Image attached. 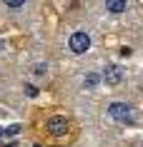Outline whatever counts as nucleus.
I'll return each instance as SVG.
<instances>
[{
	"label": "nucleus",
	"mask_w": 143,
	"mask_h": 147,
	"mask_svg": "<svg viewBox=\"0 0 143 147\" xmlns=\"http://www.w3.org/2000/svg\"><path fill=\"white\" fill-rule=\"evenodd\" d=\"M68 47H70V53H75V55H86L88 50H90V35L83 32V30H75L70 38H68Z\"/></svg>",
	"instance_id": "f03ea898"
},
{
	"label": "nucleus",
	"mask_w": 143,
	"mask_h": 147,
	"mask_svg": "<svg viewBox=\"0 0 143 147\" xmlns=\"http://www.w3.org/2000/svg\"><path fill=\"white\" fill-rule=\"evenodd\" d=\"M101 78H103L108 85H120V82L126 80V70L120 67V65H105V70L101 72Z\"/></svg>",
	"instance_id": "7ed1b4c3"
},
{
	"label": "nucleus",
	"mask_w": 143,
	"mask_h": 147,
	"mask_svg": "<svg viewBox=\"0 0 143 147\" xmlns=\"http://www.w3.org/2000/svg\"><path fill=\"white\" fill-rule=\"evenodd\" d=\"M101 82H103L101 72H93V70H90V72H86V75H83V90H95Z\"/></svg>",
	"instance_id": "39448f33"
},
{
	"label": "nucleus",
	"mask_w": 143,
	"mask_h": 147,
	"mask_svg": "<svg viewBox=\"0 0 143 147\" xmlns=\"http://www.w3.org/2000/svg\"><path fill=\"white\" fill-rule=\"evenodd\" d=\"M105 115L111 120H116V122H120V125H131L135 120V110L128 102H111L108 110H105Z\"/></svg>",
	"instance_id": "f257e3e1"
},
{
	"label": "nucleus",
	"mask_w": 143,
	"mask_h": 147,
	"mask_svg": "<svg viewBox=\"0 0 143 147\" xmlns=\"http://www.w3.org/2000/svg\"><path fill=\"white\" fill-rule=\"evenodd\" d=\"M48 132L50 135H55V137H60V135H65L68 132V120H65V115H53L50 120H48Z\"/></svg>",
	"instance_id": "20e7f679"
},
{
	"label": "nucleus",
	"mask_w": 143,
	"mask_h": 147,
	"mask_svg": "<svg viewBox=\"0 0 143 147\" xmlns=\"http://www.w3.org/2000/svg\"><path fill=\"white\" fill-rule=\"evenodd\" d=\"M128 8V0H105V13H111V15H120V13H126Z\"/></svg>",
	"instance_id": "423d86ee"
},
{
	"label": "nucleus",
	"mask_w": 143,
	"mask_h": 147,
	"mask_svg": "<svg viewBox=\"0 0 143 147\" xmlns=\"http://www.w3.org/2000/svg\"><path fill=\"white\" fill-rule=\"evenodd\" d=\"M25 3H28V0H3V5H5V8H10V10H18V8H23Z\"/></svg>",
	"instance_id": "1a4fd4ad"
},
{
	"label": "nucleus",
	"mask_w": 143,
	"mask_h": 147,
	"mask_svg": "<svg viewBox=\"0 0 143 147\" xmlns=\"http://www.w3.org/2000/svg\"><path fill=\"white\" fill-rule=\"evenodd\" d=\"M33 78H35V80L48 78V65H45V62H38V65L33 67Z\"/></svg>",
	"instance_id": "0eeeda50"
},
{
	"label": "nucleus",
	"mask_w": 143,
	"mask_h": 147,
	"mask_svg": "<svg viewBox=\"0 0 143 147\" xmlns=\"http://www.w3.org/2000/svg\"><path fill=\"white\" fill-rule=\"evenodd\" d=\"M18 132H20V125H10V127H5V130H3V137H5V140H13Z\"/></svg>",
	"instance_id": "6e6552de"
}]
</instances>
